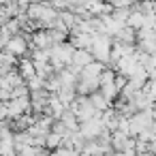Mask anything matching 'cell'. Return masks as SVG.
Listing matches in <instances>:
<instances>
[{"label": "cell", "instance_id": "15", "mask_svg": "<svg viewBox=\"0 0 156 156\" xmlns=\"http://www.w3.org/2000/svg\"><path fill=\"white\" fill-rule=\"evenodd\" d=\"M137 156H154L152 152H141V154H137Z\"/></svg>", "mask_w": 156, "mask_h": 156}, {"label": "cell", "instance_id": "9", "mask_svg": "<svg viewBox=\"0 0 156 156\" xmlns=\"http://www.w3.org/2000/svg\"><path fill=\"white\" fill-rule=\"evenodd\" d=\"M88 98H90L92 107H94V109H96L98 113H103V111L111 109V103H109V101H107V98H105V96H103V94H101L98 90H96V92H92V94H90Z\"/></svg>", "mask_w": 156, "mask_h": 156}, {"label": "cell", "instance_id": "8", "mask_svg": "<svg viewBox=\"0 0 156 156\" xmlns=\"http://www.w3.org/2000/svg\"><path fill=\"white\" fill-rule=\"evenodd\" d=\"M17 73L22 75V79H24V81L32 79V77L37 75V71H34V62H32L30 58H22V60L17 62Z\"/></svg>", "mask_w": 156, "mask_h": 156}, {"label": "cell", "instance_id": "5", "mask_svg": "<svg viewBox=\"0 0 156 156\" xmlns=\"http://www.w3.org/2000/svg\"><path fill=\"white\" fill-rule=\"evenodd\" d=\"M5 51L11 54V56H15L17 60L26 58V54H28V39H24L22 34H13L7 41V45H5Z\"/></svg>", "mask_w": 156, "mask_h": 156}, {"label": "cell", "instance_id": "7", "mask_svg": "<svg viewBox=\"0 0 156 156\" xmlns=\"http://www.w3.org/2000/svg\"><path fill=\"white\" fill-rule=\"evenodd\" d=\"M71 34H73V37H71V45H73L75 49H88V51H90L94 34H88V32H71Z\"/></svg>", "mask_w": 156, "mask_h": 156}, {"label": "cell", "instance_id": "12", "mask_svg": "<svg viewBox=\"0 0 156 156\" xmlns=\"http://www.w3.org/2000/svg\"><path fill=\"white\" fill-rule=\"evenodd\" d=\"M143 20H145V15H143L139 9H135V11H130V15H128V20H126V26L137 32V30L143 28Z\"/></svg>", "mask_w": 156, "mask_h": 156}, {"label": "cell", "instance_id": "13", "mask_svg": "<svg viewBox=\"0 0 156 156\" xmlns=\"http://www.w3.org/2000/svg\"><path fill=\"white\" fill-rule=\"evenodd\" d=\"M51 156H79L75 150H69V147H58L51 152Z\"/></svg>", "mask_w": 156, "mask_h": 156}, {"label": "cell", "instance_id": "14", "mask_svg": "<svg viewBox=\"0 0 156 156\" xmlns=\"http://www.w3.org/2000/svg\"><path fill=\"white\" fill-rule=\"evenodd\" d=\"M150 111H152V118H154V120H156V103H154V105H152V109H150Z\"/></svg>", "mask_w": 156, "mask_h": 156}, {"label": "cell", "instance_id": "11", "mask_svg": "<svg viewBox=\"0 0 156 156\" xmlns=\"http://www.w3.org/2000/svg\"><path fill=\"white\" fill-rule=\"evenodd\" d=\"M60 122L66 126V130H69V133H77V130H79V120L75 118V113H73L71 109H66V111L62 113Z\"/></svg>", "mask_w": 156, "mask_h": 156}, {"label": "cell", "instance_id": "4", "mask_svg": "<svg viewBox=\"0 0 156 156\" xmlns=\"http://www.w3.org/2000/svg\"><path fill=\"white\" fill-rule=\"evenodd\" d=\"M30 111V96H20V98H11L7 103V118L9 120H17L20 115Z\"/></svg>", "mask_w": 156, "mask_h": 156}, {"label": "cell", "instance_id": "6", "mask_svg": "<svg viewBox=\"0 0 156 156\" xmlns=\"http://www.w3.org/2000/svg\"><path fill=\"white\" fill-rule=\"evenodd\" d=\"M90 62H94V58H92V54L88 51V49H75L73 51V58H71V64L66 66V69H71L73 73H79L83 66H88Z\"/></svg>", "mask_w": 156, "mask_h": 156}, {"label": "cell", "instance_id": "10", "mask_svg": "<svg viewBox=\"0 0 156 156\" xmlns=\"http://www.w3.org/2000/svg\"><path fill=\"white\" fill-rule=\"evenodd\" d=\"M118 43H122V45H135V41H137V32L133 30V28H128V26H124L115 37H113Z\"/></svg>", "mask_w": 156, "mask_h": 156}, {"label": "cell", "instance_id": "3", "mask_svg": "<svg viewBox=\"0 0 156 156\" xmlns=\"http://www.w3.org/2000/svg\"><path fill=\"white\" fill-rule=\"evenodd\" d=\"M105 130H107V128H105V124H103L101 115L79 124V135H81V139H83V141H94V139H98Z\"/></svg>", "mask_w": 156, "mask_h": 156}, {"label": "cell", "instance_id": "1", "mask_svg": "<svg viewBox=\"0 0 156 156\" xmlns=\"http://www.w3.org/2000/svg\"><path fill=\"white\" fill-rule=\"evenodd\" d=\"M111 45H113L111 37H107V34H94L92 47H90L92 58L96 62H101V64H107L109 62V56H111Z\"/></svg>", "mask_w": 156, "mask_h": 156}, {"label": "cell", "instance_id": "2", "mask_svg": "<svg viewBox=\"0 0 156 156\" xmlns=\"http://www.w3.org/2000/svg\"><path fill=\"white\" fill-rule=\"evenodd\" d=\"M152 124H154V118H152V111H150V109H147V111H137L135 115L128 118V130H130V137H137L139 133L152 128Z\"/></svg>", "mask_w": 156, "mask_h": 156}]
</instances>
